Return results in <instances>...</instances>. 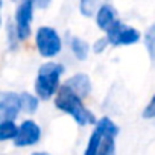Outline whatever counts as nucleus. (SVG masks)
<instances>
[{
  "instance_id": "obj_1",
  "label": "nucleus",
  "mask_w": 155,
  "mask_h": 155,
  "mask_svg": "<svg viewBox=\"0 0 155 155\" xmlns=\"http://www.w3.org/2000/svg\"><path fill=\"white\" fill-rule=\"evenodd\" d=\"M55 105L56 108H59L61 111L70 114L79 125H91L96 123V117L84 107L82 104V97L78 94L73 88H70L67 84H64L59 91L58 96L55 99Z\"/></svg>"
},
{
  "instance_id": "obj_2",
  "label": "nucleus",
  "mask_w": 155,
  "mask_h": 155,
  "mask_svg": "<svg viewBox=\"0 0 155 155\" xmlns=\"http://www.w3.org/2000/svg\"><path fill=\"white\" fill-rule=\"evenodd\" d=\"M119 129L108 117H102L97 122L94 132L90 137L88 147L85 150L87 155H111L114 153V137Z\"/></svg>"
},
{
  "instance_id": "obj_3",
  "label": "nucleus",
  "mask_w": 155,
  "mask_h": 155,
  "mask_svg": "<svg viewBox=\"0 0 155 155\" xmlns=\"http://www.w3.org/2000/svg\"><path fill=\"white\" fill-rule=\"evenodd\" d=\"M64 71V67L58 62H46L40 67L35 81V91L41 99H49L59 85V78Z\"/></svg>"
},
{
  "instance_id": "obj_4",
  "label": "nucleus",
  "mask_w": 155,
  "mask_h": 155,
  "mask_svg": "<svg viewBox=\"0 0 155 155\" xmlns=\"http://www.w3.org/2000/svg\"><path fill=\"white\" fill-rule=\"evenodd\" d=\"M35 43H37L38 52L46 58L55 56L61 50V40H59L56 31L49 26H43L37 31Z\"/></svg>"
},
{
  "instance_id": "obj_5",
  "label": "nucleus",
  "mask_w": 155,
  "mask_h": 155,
  "mask_svg": "<svg viewBox=\"0 0 155 155\" xmlns=\"http://www.w3.org/2000/svg\"><path fill=\"white\" fill-rule=\"evenodd\" d=\"M107 37L113 46H120V44H132L140 40V32L132 28L123 26L119 20L107 31Z\"/></svg>"
},
{
  "instance_id": "obj_6",
  "label": "nucleus",
  "mask_w": 155,
  "mask_h": 155,
  "mask_svg": "<svg viewBox=\"0 0 155 155\" xmlns=\"http://www.w3.org/2000/svg\"><path fill=\"white\" fill-rule=\"evenodd\" d=\"M34 0H25L18 6L15 12V26H17V37L20 40H26L31 34V21L34 15Z\"/></svg>"
},
{
  "instance_id": "obj_7",
  "label": "nucleus",
  "mask_w": 155,
  "mask_h": 155,
  "mask_svg": "<svg viewBox=\"0 0 155 155\" xmlns=\"http://www.w3.org/2000/svg\"><path fill=\"white\" fill-rule=\"evenodd\" d=\"M40 135H41V129L40 126L32 122V120H26L21 123V126L18 128V134L17 137L14 138V143L15 146L18 147H23V146H32L35 144L38 140H40Z\"/></svg>"
},
{
  "instance_id": "obj_8",
  "label": "nucleus",
  "mask_w": 155,
  "mask_h": 155,
  "mask_svg": "<svg viewBox=\"0 0 155 155\" xmlns=\"http://www.w3.org/2000/svg\"><path fill=\"white\" fill-rule=\"evenodd\" d=\"M21 110V97L17 93H3L0 97V117L3 120H14Z\"/></svg>"
},
{
  "instance_id": "obj_9",
  "label": "nucleus",
  "mask_w": 155,
  "mask_h": 155,
  "mask_svg": "<svg viewBox=\"0 0 155 155\" xmlns=\"http://www.w3.org/2000/svg\"><path fill=\"white\" fill-rule=\"evenodd\" d=\"M65 84L73 88L78 94H79L81 97H87L91 91V84H90V78L87 74H74L73 78H70V79L65 81Z\"/></svg>"
},
{
  "instance_id": "obj_10",
  "label": "nucleus",
  "mask_w": 155,
  "mask_h": 155,
  "mask_svg": "<svg viewBox=\"0 0 155 155\" xmlns=\"http://www.w3.org/2000/svg\"><path fill=\"white\" fill-rule=\"evenodd\" d=\"M116 21H117V18H116L114 8L108 3L102 5V8L97 11V26L102 31H108Z\"/></svg>"
},
{
  "instance_id": "obj_11",
  "label": "nucleus",
  "mask_w": 155,
  "mask_h": 155,
  "mask_svg": "<svg viewBox=\"0 0 155 155\" xmlns=\"http://www.w3.org/2000/svg\"><path fill=\"white\" fill-rule=\"evenodd\" d=\"M102 5H105V0H81V14L85 17H91L102 8Z\"/></svg>"
},
{
  "instance_id": "obj_12",
  "label": "nucleus",
  "mask_w": 155,
  "mask_h": 155,
  "mask_svg": "<svg viewBox=\"0 0 155 155\" xmlns=\"http://www.w3.org/2000/svg\"><path fill=\"white\" fill-rule=\"evenodd\" d=\"M18 134V128L15 126L14 120H3L0 123V140L15 138Z\"/></svg>"
},
{
  "instance_id": "obj_13",
  "label": "nucleus",
  "mask_w": 155,
  "mask_h": 155,
  "mask_svg": "<svg viewBox=\"0 0 155 155\" xmlns=\"http://www.w3.org/2000/svg\"><path fill=\"white\" fill-rule=\"evenodd\" d=\"M70 46H71V50H73V53H74V56L78 58V59H85L87 58V55H88V44L84 41V40H81V38H71V41H70Z\"/></svg>"
},
{
  "instance_id": "obj_14",
  "label": "nucleus",
  "mask_w": 155,
  "mask_h": 155,
  "mask_svg": "<svg viewBox=\"0 0 155 155\" xmlns=\"http://www.w3.org/2000/svg\"><path fill=\"white\" fill-rule=\"evenodd\" d=\"M20 97H21V108L26 113L32 114V113L37 111V108H38V99L35 96H32L29 93H21Z\"/></svg>"
},
{
  "instance_id": "obj_15",
  "label": "nucleus",
  "mask_w": 155,
  "mask_h": 155,
  "mask_svg": "<svg viewBox=\"0 0 155 155\" xmlns=\"http://www.w3.org/2000/svg\"><path fill=\"white\" fill-rule=\"evenodd\" d=\"M144 41H146V47H147V52H149L150 58L155 59V25H152L149 28V31L146 32Z\"/></svg>"
},
{
  "instance_id": "obj_16",
  "label": "nucleus",
  "mask_w": 155,
  "mask_h": 155,
  "mask_svg": "<svg viewBox=\"0 0 155 155\" xmlns=\"http://www.w3.org/2000/svg\"><path fill=\"white\" fill-rule=\"evenodd\" d=\"M143 117H144V119H155V96L150 99V102H149L147 107L144 108Z\"/></svg>"
},
{
  "instance_id": "obj_17",
  "label": "nucleus",
  "mask_w": 155,
  "mask_h": 155,
  "mask_svg": "<svg viewBox=\"0 0 155 155\" xmlns=\"http://www.w3.org/2000/svg\"><path fill=\"white\" fill-rule=\"evenodd\" d=\"M107 44H111L110 40H108V37H107V38H101V40H97V41L94 43V52H96V53H101V52L107 47Z\"/></svg>"
},
{
  "instance_id": "obj_18",
  "label": "nucleus",
  "mask_w": 155,
  "mask_h": 155,
  "mask_svg": "<svg viewBox=\"0 0 155 155\" xmlns=\"http://www.w3.org/2000/svg\"><path fill=\"white\" fill-rule=\"evenodd\" d=\"M49 2H50V0H34V3L38 6V8H46L47 5H49Z\"/></svg>"
}]
</instances>
